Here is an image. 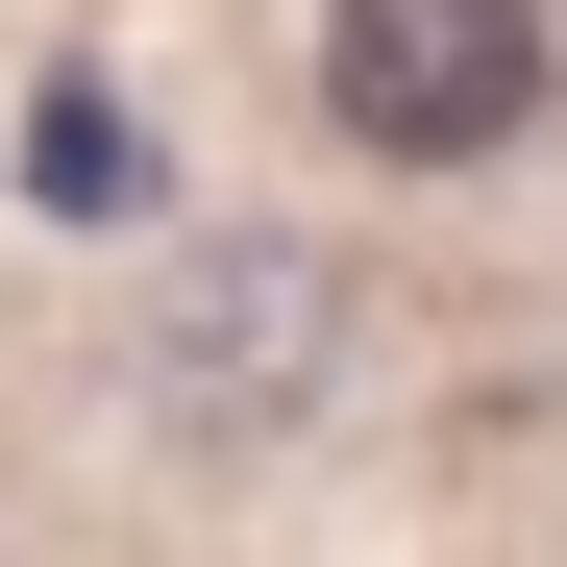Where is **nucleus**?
I'll return each instance as SVG.
<instances>
[{
	"mask_svg": "<svg viewBox=\"0 0 567 567\" xmlns=\"http://www.w3.org/2000/svg\"><path fill=\"white\" fill-rule=\"evenodd\" d=\"M321 124L370 173H494L543 124V0H321Z\"/></svg>",
	"mask_w": 567,
	"mask_h": 567,
	"instance_id": "f257e3e1",
	"label": "nucleus"
}]
</instances>
